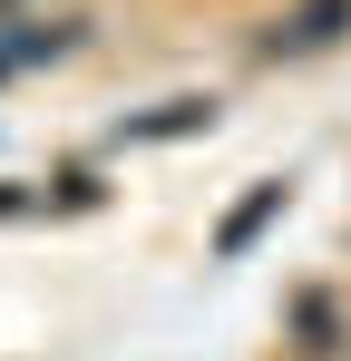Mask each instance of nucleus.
<instances>
[{"mask_svg":"<svg viewBox=\"0 0 351 361\" xmlns=\"http://www.w3.org/2000/svg\"><path fill=\"white\" fill-rule=\"evenodd\" d=\"M332 39H351V0H292L273 30V49H332Z\"/></svg>","mask_w":351,"mask_h":361,"instance_id":"nucleus-1","label":"nucleus"},{"mask_svg":"<svg viewBox=\"0 0 351 361\" xmlns=\"http://www.w3.org/2000/svg\"><path fill=\"white\" fill-rule=\"evenodd\" d=\"M273 215H283V185H254V195H244V205H234L225 225H215V254H225V264H234V254H244V244L264 235V225H273Z\"/></svg>","mask_w":351,"mask_h":361,"instance_id":"nucleus-2","label":"nucleus"},{"mask_svg":"<svg viewBox=\"0 0 351 361\" xmlns=\"http://www.w3.org/2000/svg\"><path fill=\"white\" fill-rule=\"evenodd\" d=\"M78 39V20H10V39H0V59L10 68H30V59H58Z\"/></svg>","mask_w":351,"mask_h":361,"instance_id":"nucleus-3","label":"nucleus"},{"mask_svg":"<svg viewBox=\"0 0 351 361\" xmlns=\"http://www.w3.org/2000/svg\"><path fill=\"white\" fill-rule=\"evenodd\" d=\"M292 332H302V352H312V361L351 352V342H342V312H332V293H292Z\"/></svg>","mask_w":351,"mask_h":361,"instance_id":"nucleus-4","label":"nucleus"},{"mask_svg":"<svg viewBox=\"0 0 351 361\" xmlns=\"http://www.w3.org/2000/svg\"><path fill=\"white\" fill-rule=\"evenodd\" d=\"M195 127H215V98H176L156 118H127V137H195Z\"/></svg>","mask_w":351,"mask_h":361,"instance_id":"nucleus-5","label":"nucleus"},{"mask_svg":"<svg viewBox=\"0 0 351 361\" xmlns=\"http://www.w3.org/2000/svg\"><path fill=\"white\" fill-rule=\"evenodd\" d=\"M0 68H10V59H0Z\"/></svg>","mask_w":351,"mask_h":361,"instance_id":"nucleus-6","label":"nucleus"}]
</instances>
